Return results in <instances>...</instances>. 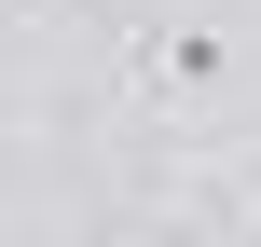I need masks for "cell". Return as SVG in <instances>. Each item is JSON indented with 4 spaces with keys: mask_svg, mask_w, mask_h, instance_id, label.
<instances>
[{
    "mask_svg": "<svg viewBox=\"0 0 261 247\" xmlns=\"http://www.w3.org/2000/svg\"><path fill=\"white\" fill-rule=\"evenodd\" d=\"M220 69H234L220 28H138V83H151V96H206Z\"/></svg>",
    "mask_w": 261,
    "mask_h": 247,
    "instance_id": "6da1fadb",
    "label": "cell"
}]
</instances>
